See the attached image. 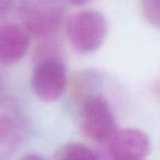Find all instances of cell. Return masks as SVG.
<instances>
[{
  "instance_id": "6da1fadb",
  "label": "cell",
  "mask_w": 160,
  "mask_h": 160,
  "mask_svg": "<svg viewBox=\"0 0 160 160\" xmlns=\"http://www.w3.org/2000/svg\"><path fill=\"white\" fill-rule=\"evenodd\" d=\"M108 24L104 16L93 9L75 12L66 23V34L71 46L81 54L99 49L107 36Z\"/></svg>"
},
{
  "instance_id": "7a4b0ae2",
  "label": "cell",
  "mask_w": 160,
  "mask_h": 160,
  "mask_svg": "<svg viewBox=\"0 0 160 160\" xmlns=\"http://www.w3.org/2000/svg\"><path fill=\"white\" fill-rule=\"evenodd\" d=\"M29 121L22 105L12 98H0V160H8L24 142Z\"/></svg>"
},
{
  "instance_id": "3957f363",
  "label": "cell",
  "mask_w": 160,
  "mask_h": 160,
  "mask_svg": "<svg viewBox=\"0 0 160 160\" xmlns=\"http://www.w3.org/2000/svg\"><path fill=\"white\" fill-rule=\"evenodd\" d=\"M18 16L30 35L47 38L62 25L65 6L58 1H19Z\"/></svg>"
},
{
  "instance_id": "277c9868",
  "label": "cell",
  "mask_w": 160,
  "mask_h": 160,
  "mask_svg": "<svg viewBox=\"0 0 160 160\" xmlns=\"http://www.w3.org/2000/svg\"><path fill=\"white\" fill-rule=\"evenodd\" d=\"M82 133L93 142L110 140L115 133V116L109 102L99 94H91L83 100L80 110Z\"/></svg>"
},
{
  "instance_id": "5b68a950",
  "label": "cell",
  "mask_w": 160,
  "mask_h": 160,
  "mask_svg": "<svg viewBox=\"0 0 160 160\" xmlns=\"http://www.w3.org/2000/svg\"><path fill=\"white\" fill-rule=\"evenodd\" d=\"M67 85L64 62L55 55L44 56L32 73L31 86L34 94L45 102H54L62 96Z\"/></svg>"
},
{
  "instance_id": "8992f818",
  "label": "cell",
  "mask_w": 160,
  "mask_h": 160,
  "mask_svg": "<svg viewBox=\"0 0 160 160\" xmlns=\"http://www.w3.org/2000/svg\"><path fill=\"white\" fill-rule=\"evenodd\" d=\"M108 149L112 160H140L148 155L150 142L140 129L125 128L113 134Z\"/></svg>"
},
{
  "instance_id": "52a82bcc",
  "label": "cell",
  "mask_w": 160,
  "mask_h": 160,
  "mask_svg": "<svg viewBox=\"0 0 160 160\" xmlns=\"http://www.w3.org/2000/svg\"><path fill=\"white\" fill-rule=\"evenodd\" d=\"M30 34L22 24L7 22L0 24V62L13 65L27 54Z\"/></svg>"
},
{
  "instance_id": "ba28073f",
  "label": "cell",
  "mask_w": 160,
  "mask_h": 160,
  "mask_svg": "<svg viewBox=\"0 0 160 160\" xmlns=\"http://www.w3.org/2000/svg\"><path fill=\"white\" fill-rule=\"evenodd\" d=\"M58 160H100L96 151L80 142H70L62 149Z\"/></svg>"
},
{
  "instance_id": "9c48e42d",
  "label": "cell",
  "mask_w": 160,
  "mask_h": 160,
  "mask_svg": "<svg viewBox=\"0 0 160 160\" xmlns=\"http://www.w3.org/2000/svg\"><path fill=\"white\" fill-rule=\"evenodd\" d=\"M144 18L151 25L160 29V0H146L140 3Z\"/></svg>"
},
{
  "instance_id": "30bf717a",
  "label": "cell",
  "mask_w": 160,
  "mask_h": 160,
  "mask_svg": "<svg viewBox=\"0 0 160 160\" xmlns=\"http://www.w3.org/2000/svg\"><path fill=\"white\" fill-rule=\"evenodd\" d=\"M14 14H19V1L0 0V23H7L8 19Z\"/></svg>"
},
{
  "instance_id": "8fae6325",
  "label": "cell",
  "mask_w": 160,
  "mask_h": 160,
  "mask_svg": "<svg viewBox=\"0 0 160 160\" xmlns=\"http://www.w3.org/2000/svg\"><path fill=\"white\" fill-rule=\"evenodd\" d=\"M20 160H45V159L38 155H27V156H24V157L21 158Z\"/></svg>"
},
{
  "instance_id": "7c38bea8",
  "label": "cell",
  "mask_w": 160,
  "mask_h": 160,
  "mask_svg": "<svg viewBox=\"0 0 160 160\" xmlns=\"http://www.w3.org/2000/svg\"><path fill=\"white\" fill-rule=\"evenodd\" d=\"M156 90H157L158 96H160V79H159V81H158V85H157V87H156Z\"/></svg>"
},
{
  "instance_id": "4fadbf2b",
  "label": "cell",
  "mask_w": 160,
  "mask_h": 160,
  "mask_svg": "<svg viewBox=\"0 0 160 160\" xmlns=\"http://www.w3.org/2000/svg\"><path fill=\"white\" fill-rule=\"evenodd\" d=\"M2 86H3V78L1 76V73H0V90L2 89Z\"/></svg>"
},
{
  "instance_id": "5bb4252c",
  "label": "cell",
  "mask_w": 160,
  "mask_h": 160,
  "mask_svg": "<svg viewBox=\"0 0 160 160\" xmlns=\"http://www.w3.org/2000/svg\"><path fill=\"white\" fill-rule=\"evenodd\" d=\"M140 160H144V159H140Z\"/></svg>"
}]
</instances>
